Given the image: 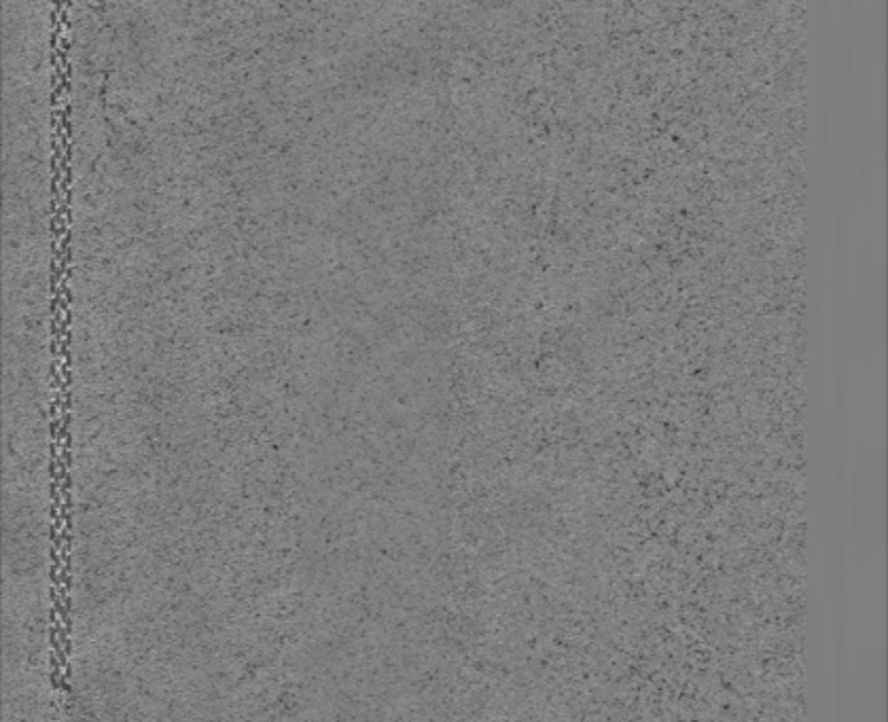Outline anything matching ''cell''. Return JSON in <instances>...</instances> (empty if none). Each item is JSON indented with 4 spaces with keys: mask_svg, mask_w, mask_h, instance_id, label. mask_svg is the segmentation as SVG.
I'll list each match as a JSON object with an SVG mask.
<instances>
[{
    "mask_svg": "<svg viewBox=\"0 0 888 722\" xmlns=\"http://www.w3.org/2000/svg\"><path fill=\"white\" fill-rule=\"evenodd\" d=\"M885 665L882 659L874 663L869 659V668H864L861 676V689L864 698L859 700V705L866 708L864 721L861 722H885Z\"/></svg>",
    "mask_w": 888,
    "mask_h": 722,
    "instance_id": "cell-1",
    "label": "cell"
}]
</instances>
